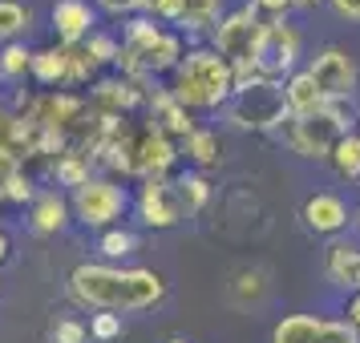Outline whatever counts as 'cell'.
<instances>
[{
    "label": "cell",
    "instance_id": "2",
    "mask_svg": "<svg viewBox=\"0 0 360 343\" xmlns=\"http://www.w3.org/2000/svg\"><path fill=\"white\" fill-rule=\"evenodd\" d=\"M170 93L182 109H219L235 97V69L214 49H191L174 69Z\"/></svg>",
    "mask_w": 360,
    "mask_h": 343
},
{
    "label": "cell",
    "instance_id": "19",
    "mask_svg": "<svg viewBox=\"0 0 360 343\" xmlns=\"http://www.w3.org/2000/svg\"><path fill=\"white\" fill-rule=\"evenodd\" d=\"M94 101L105 109V117H117L122 109H130V105H138V101H142V89H138V81L110 77V81L94 85Z\"/></svg>",
    "mask_w": 360,
    "mask_h": 343
},
{
    "label": "cell",
    "instance_id": "20",
    "mask_svg": "<svg viewBox=\"0 0 360 343\" xmlns=\"http://www.w3.org/2000/svg\"><path fill=\"white\" fill-rule=\"evenodd\" d=\"M328 278L336 287H356L360 275V246L356 243H332L328 246Z\"/></svg>",
    "mask_w": 360,
    "mask_h": 343
},
{
    "label": "cell",
    "instance_id": "25",
    "mask_svg": "<svg viewBox=\"0 0 360 343\" xmlns=\"http://www.w3.org/2000/svg\"><path fill=\"white\" fill-rule=\"evenodd\" d=\"M332 166H336L340 178H360V133L356 130L336 142V149H332Z\"/></svg>",
    "mask_w": 360,
    "mask_h": 343
},
{
    "label": "cell",
    "instance_id": "3",
    "mask_svg": "<svg viewBox=\"0 0 360 343\" xmlns=\"http://www.w3.org/2000/svg\"><path fill=\"white\" fill-rule=\"evenodd\" d=\"M182 57L186 53H182L179 33L162 29L154 17H130L122 53H117V69L126 73V81H146L154 73L179 69Z\"/></svg>",
    "mask_w": 360,
    "mask_h": 343
},
{
    "label": "cell",
    "instance_id": "21",
    "mask_svg": "<svg viewBox=\"0 0 360 343\" xmlns=\"http://www.w3.org/2000/svg\"><path fill=\"white\" fill-rule=\"evenodd\" d=\"M182 149H186V158H191L198 170H207V166H219V162H223L219 133H214V130H202V126H195V130L182 137Z\"/></svg>",
    "mask_w": 360,
    "mask_h": 343
},
{
    "label": "cell",
    "instance_id": "4",
    "mask_svg": "<svg viewBox=\"0 0 360 343\" xmlns=\"http://www.w3.org/2000/svg\"><path fill=\"white\" fill-rule=\"evenodd\" d=\"M348 109L336 105V101H328L324 109H316L308 117H288L283 121V137H288V146L300 154V158H332V149L340 137H348Z\"/></svg>",
    "mask_w": 360,
    "mask_h": 343
},
{
    "label": "cell",
    "instance_id": "8",
    "mask_svg": "<svg viewBox=\"0 0 360 343\" xmlns=\"http://www.w3.org/2000/svg\"><path fill=\"white\" fill-rule=\"evenodd\" d=\"M126 206H130V198H126V190L114 178H89L85 186L73 190V210H77V218L85 227L110 230L126 214Z\"/></svg>",
    "mask_w": 360,
    "mask_h": 343
},
{
    "label": "cell",
    "instance_id": "17",
    "mask_svg": "<svg viewBox=\"0 0 360 343\" xmlns=\"http://www.w3.org/2000/svg\"><path fill=\"white\" fill-rule=\"evenodd\" d=\"M166 20H174V25H182V29H191V33H202V29H211L214 33L219 0H170Z\"/></svg>",
    "mask_w": 360,
    "mask_h": 343
},
{
    "label": "cell",
    "instance_id": "5",
    "mask_svg": "<svg viewBox=\"0 0 360 343\" xmlns=\"http://www.w3.org/2000/svg\"><path fill=\"white\" fill-rule=\"evenodd\" d=\"M227 121L239 130H276L288 121V101H283V85L279 81H251L227 101Z\"/></svg>",
    "mask_w": 360,
    "mask_h": 343
},
{
    "label": "cell",
    "instance_id": "13",
    "mask_svg": "<svg viewBox=\"0 0 360 343\" xmlns=\"http://www.w3.org/2000/svg\"><path fill=\"white\" fill-rule=\"evenodd\" d=\"M94 25H98V13L85 0H57L53 4V29H57L61 45H85L94 36Z\"/></svg>",
    "mask_w": 360,
    "mask_h": 343
},
{
    "label": "cell",
    "instance_id": "35",
    "mask_svg": "<svg viewBox=\"0 0 360 343\" xmlns=\"http://www.w3.org/2000/svg\"><path fill=\"white\" fill-rule=\"evenodd\" d=\"M85 335H89V327L77 323V319H61V323L49 331L53 343H85Z\"/></svg>",
    "mask_w": 360,
    "mask_h": 343
},
{
    "label": "cell",
    "instance_id": "37",
    "mask_svg": "<svg viewBox=\"0 0 360 343\" xmlns=\"http://www.w3.org/2000/svg\"><path fill=\"white\" fill-rule=\"evenodd\" d=\"M17 166H20V158L13 154V146H8V142H0V182L8 178V174H13Z\"/></svg>",
    "mask_w": 360,
    "mask_h": 343
},
{
    "label": "cell",
    "instance_id": "24",
    "mask_svg": "<svg viewBox=\"0 0 360 343\" xmlns=\"http://www.w3.org/2000/svg\"><path fill=\"white\" fill-rule=\"evenodd\" d=\"M174 186H179V198H182V210L186 214H198L211 202V182H207V174H182Z\"/></svg>",
    "mask_w": 360,
    "mask_h": 343
},
{
    "label": "cell",
    "instance_id": "44",
    "mask_svg": "<svg viewBox=\"0 0 360 343\" xmlns=\"http://www.w3.org/2000/svg\"><path fill=\"white\" fill-rule=\"evenodd\" d=\"M356 291H360V275H356Z\"/></svg>",
    "mask_w": 360,
    "mask_h": 343
},
{
    "label": "cell",
    "instance_id": "29",
    "mask_svg": "<svg viewBox=\"0 0 360 343\" xmlns=\"http://www.w3.org/2000/svg\"><path fill=\"white\" fill-rule=\"evenodd\" d=\"M98 250L105 255V259H126V255H134L138 250V238H134L130 230H117V227H110V230H101V243H98Z\"/></svg>",
    "mask_w": 360,
    "mask_h": 343
},
{
    "label": "cell",
    "instance_id": "40",
    "mask_svg": "<svg viewBox=\"0 0 360 343\" xmlns=\"http://www.w3.org/2000/svg\"><path fill=\"white\" fill-rule=\"evenodd\" d=\"M8 130H13V114H8V109H4V105H0V142H4V137H8Z\"/></svg>",
    "mask_w": 360,
    "mask_h": 343
},
{
    "label": "cell",
    "instance_id": "12",
    "mask_svg": "<svg viewBox=\"0 0 360 343\" xmlns=\"http://www.w3.org/2000/svg\"><path fill=\"white\" fill-rule=\"evenodd\" d=\"M174 158H179V146L158 126L134 133V174L138 178H166V170L174 166Z\"/></svg>",
    "mask_w": 360,
    "mask_h": 343
},
{
    "label": "cell",
    "instance_id": "34",
    "mask_svg": "<svg viewBox=\"0 0 360 343\" xmlns=\"http://www.w3.org/2000/svg\"><path fill=\"white\" fill-rule=\"evenodd\" d=\"M89 335H94V339H114V335H122V315H114V311L94 315V319H89Z\"/></svg>",
    "mask_w": 360,
    "mask_h": 343
},
{
    "label": "cell",
    "instance_id": "32",
    "mask_svg": "<svg viewBox=\"0 0 360 343\" xmlns=\"http://www.w3.org/2000/svg\"><path fill=\"white\" fill-rule=\"evenodd\" d=\"M85 49H89V57H94L98 65H117V53H122V45H117L114 36L94 33L89 41H85Z\"/></svg>",
    "mask_w": 360,
    "mask_h": 343
},
{
    "label": "cell",
    "instance_id": "43",
    "mask_svg": "<svg viewBox=\"0 0 360 343\" xmlns=\"http://www.w3.org/2000/svg\"><path fill=\"white\" fill-rule=\"evenodd\" d=\"M166 343H191V339H186V335H170Z\"/></svg>",
    "mask_w": 360,
    "mask_h": 343
},
{
    "label": "cell",
    "instance_id": "6",
    "mask_svg": "<svg viewBox=\"0 0 360 343\" xmlns=\"http://www.w3.org/2000/svg\"><path fill=\"white\" fill-rule=\"evenodd\" d=\"M259 33L263 20L251 13V8H235L214 25L211 33V49L227 61L235 73H259L255 69V49H259Z\"/></svg>",
    "mask_w": 360,
    "mask_h": 343
},
{
    "label": "cell",
    "instance_id": "26",
    "mask_svg": "<svg viewBox=\"0 0 360 343\" xmlns=\"http://www.w3.org/2000/svg\"><path fill=\"white\" fill-rule=\"evenodd\" d=\"M98 73V61L89 57L85 45H65V85H85Z\"/></svg>",
    "mask_w": 360,
    "mask_h": 343
},
{
    "label": "cell",
    "instance_id": "31",
    "mask_svg": "<svg viewBox=\"0 0 360 343\" xmlns=\"http://www.w3.org/2000/svg\"><path fill=\"white\" fill-rule=\"evenodd\" d=\"M0 198H4V202H17V206H25V202H33V178H29V174H25V170H13V174H8V178L0 182Z\"/></svg>",
    "mask_w": 360,
    "mask_h": 343
},
{
    "label": "cell",
    "instance_id": "28",
    "mask_svg": "<svg viewBox=\"0 0 360 343\" xmlns=\"http://www.w3.org/2000/svg\"><path fill=\"white\" fill-rule=\"evenodd\" d=\"M263 291H267V275H263V271H239L235 283H231L235 303H259Z\"/></svg>",
    "mask_w": 360,
    "mask_h": 343
},
{
    "label": "cell",
    "instance_id": "38",
    "mask_svg": "<svg viewBox=\"0 0 360 343\" xmlns=\"http://www.w3.org/2000/svg\"><path fill=\"white\" fill-rule=\"evenodd\" d=\"M332 4V13L344 20H360V0H328Z\"/></svg>",
    "mask_w": 360,
    "mask_h": 343
},
{
    "label": "cell",
    "instance_id": "27",
    "mask_svg": "<svg viewBox=\"0 0 360 343\" xmlns=\"http://www.w3.org/2000/svg\"><path fill=\"white\" fill-rule=\"evenodd\" d=\"M53 174L61 186H85L89 182V154H61L57 162H53Z\"/></svg>",
    "mask_w": 360,
    "mask_h": 343
},
{
    "label": "cell",
    "instance_id": "42",
    "mask_svg": "<svg viewBox=\"0 0 360 343\" xmlns=\"http://www.w3.org/2000/svg\"><path fill=\"white\" fill-rule=\"evenodd\" d=\"M295 8H316V4H320V0H292Z\"/></svg>",
    "mask_w": 360,
    "mask_h": 343
},
{
    "label": "cell",
    "instance_id": "9",
    "mask_svg": "<svg viewBox=\"0 0 360 343\" xmlns=\"http://www.w3.org/2000/svg\"><path fill=\"white\" fill-rule=\"evenodd\" d=\"M271 343H360V331L340 319L316 315H283L271 331Z\"/></svg>",
    "mask_w": 360,
    "mask_h": 343
},
{
    "label": "cell",
    "instance_id": "41",
    "mask_svg": "<svg viewBox=\"0 0 360 343\" xmlns=\"http://www.w3.org/2000/svg\"><path fill=\"white\" fill-rule=\"evenodd\" d=\"M8 259V234H4V230H0V262Z\"/></svg>",
    "mask_w": 360,
    "mask_h": 343
},
{
    "label": "cell",
    "instance_id": "45",
    "mask_svg": "<svg viewBox=\"0 0 360 343\" xmlns=\"http://www.w3.org/2000/svg\"><path fill=\"white\" fill-rule=\"evenodd\" d=\"M356 222H360V218H356Z\"/></svg>",
    "mask_w": 360,
    "mask_h": 343
},
{
    "label": "cell",
    "instance_id": "10",
    "mask_svg": "<svg viewBox=\"0 0 360 343\" xmlns=\"http://www.w3.org/2000/svg\"><path fill=\"white\" fill-rule=\"evenodd\" d=\"M308 73H311V81H316V89L324 93V101H336V105H344V101L352 97V89H356V61L344 49L316 53Z\"/></svg>",
    "mask_w": 360,
    "mask_h": 343
},
{
    "label": "cell",
    "instance_id": "11",
    "mask_svg": "<svg viewBox=\"0 0 360 343\" xmlns=\"http://www.w3.org/2000/svg\"><path fill=\"white\" fill-rule=\"evenodd\" d=\"M138 214L142 222L154 230H166L174 227L182 218V198H179V186L170 178H142V194H138Z\"/></svg>",
    "mask_w": 360,
    "mask_h": 343
},
{
    "label": "cell",
    "instance_id": "39",
    "mask_svg": "<svg viewBox=\"0 0 360 343\" xmlns=\"http://www.w3.org/2000/svg\"><path fill=\"white\" fill-rule=\"evenodd\" d=\"M348 323H352V327L360 331V291L352 295V303H348Z\"/></svg>",
    "mask_w": 360,
    "mask_h": 343
},
{
    "label": "cell",
    "instance_id": "14",
    "mask_svg": "<svg viewBox=\"0 0 360 343\" xmlns=\"http://www.w3.org/2000/svg\"><path fill=\"white\" fill-rule=\"evenodd\" d=\"M304 227L311 234H340L348 227V206L336 194H311L304 202Z\"/></svg>",
    "mask_w": 360,
    "mask_h": 343
},
{
    "label": "cell",
    "instance_id": "33",
    "mask_svg": "<svg viewBox=\"0 0 360 343\" xmlns=\"http://www.w3.org/2000/svg\"><path fill=\"white\" fill-rule=\"evenodd\" d=\"M247 8H251L263 25H276V20L288 17V8H295V4H292V0H251Z\"/></svg>",
    "mask_w": 360,
    "mask_h": 343
},
{
    "label": "cell",
    "instance_id": "23",
    "mask_svg": "<svg viewBox=\"0 0 360 343\" xmlns=\"http://www.w3.org/2000/svg\"><path fill=\"white\" fill-rule=\"evenodd\" d=\"M29 73L45 85H65V45H57V49H37Z\"/></svg>",
    "mask_w": 360,
    "mask_h": 343
},
{
    "label": "cell",
    "instance_id": "1",
    "mask_svg": "<svg viewBox=\"0 0 360 343\" xmlns=\"http://www.w3.org/2000/svg\"><path fill=\"white\" fill-rule=\"evenodd\" d=\"M69 295L94 311H146L166 299L162 275L146 267H105V262H82L69 275Z\"/></svg>",
    "mask_w": 360,
    "mask_h": 343
},
{
    "label": "cell",
    "instance_id": "22",
    "mask_svg": "<svg viewBox=\"0 0 360 343\" xmlns=\"http://www.w3.org/2000/svg\"><path fill=\"white\" fill-rule=\"evenodd\" d=\"M29 25H33V8H29V4H20V0H0V41H4V45H13L17 36H25Z\"/></svg>",
    "mask_w": 360,
    "mask_h": 343
},
{
    "label": "cell",
    "instance_id": "15",
    "mask_svg": "<svg viewBox=\"0 0 360 343\" xmlns=\"http://www.w3.org/2000/svg\"><path fill=\"white\" fill-rule=\"evenodd\" d=\"M283 101H288V117H308V114H316V109L328 105L324 93L311 81L308 69H300V73H292V77L283 81Z\"/></svg>",
    "mask_w": 360,
    "mask_h": 343
},
{
    "label": "cell",
    "instance_id": "18",
    "mask_svg": "<svg viewBox=\"0 0 360 343\" xmlns=\"http://www.w3.org/2000/svg\"><path fill=\"white\" fill-rule=\"evenodd\" d=\"M65 222H69V202L57 190H45V194L33 198V214H29L33 234H57V230H65Z\"/></svg>",
    "mask_w": 360,
    "mask_h": 343
},
{
    "label": "cell",
    "instance_id": "36",
    "mask_svg": "<svg viewBox=\"0 0 360 343\" xmlns=\"http://www.w3.org/2000/svg\"><path fill=\"white\" fill-rule=\"evenodd\" d=\"M105 13H114V17H122V13H142V0H98Z\"/></svg>",
    "mask_w": 360,
    "mask_h": 343
},
{
    "label": "cell",
    "instance_id": "30",
    "mask_svg": "<svg viewBox=\"0 0 360 343\" xmlns=\"http://www.w3.org/2000/svg\"><path fill=\"white\" fill-rule=\"evenodd\" d=\"M29 69H33V53L25 49L20 41H13V45L0 49V73H4V77H25Z\"/></svg>",
    "mask_w": 360,
    "mask_h": 343
},
{
    "label": "cell",
    "instance_id": "16",
    "mask_svg": "<svg viewBox=\"0 0 360 343\" xmlns=\"http://www.w3.org/2000/svg\"><path fill=\"white\" fill-rule=\"evenodd\" d=\"M150 109H154V126L170 137H186V133L195 130V121H191V109H182L174 93L170 89H158V93H150Z\"/></svg>",
    "mask_w": 360,
    "mask_h": 343
},
{
    "label": "cell",
    "instance_id": "7",
    "mask_svg": "<svg viewBox=\"0 0 360 343\" xmlns=\"http://www.w3.org/2000/svg\"><path fill=\"white\" fill-rule=\"evenodd\" d=\"M300 53H304V41H300V33H295L288 20L263 25L259 49H255V69H259L267 81H283V77H292L295 73Z\"/></svg>",
    "mask_w": 360,
    "mask_h": 343
}]
</instances>
